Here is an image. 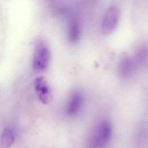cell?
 <instances>
[{
    "label": "cell",
    "instance_id": "1",
    "mask_svg": "<svg viewBox=\"0 0 148 148\" xmlns=\"http://www.w3.org/2000/svg\"><path fill=\"white\" fill-rule=\"evenodd\" d=\"M112 134V125L108 120L100 121L93 129L88 140V148H105Z\"/></svg>",
    "mask_w": 148,
    "mask_h": 148
},
{
    "label": "cell",
    "instance_id": "2",
    "mask_svg": "<svg viewBox=\"0 0 148 148\" xmlns=\"http://www.w3.org/2000/svg\"><path fill=\"white\" fill-rule=\"evenodd\" d=\"M50 60V52L48 46L42 40H38L35 45L33 68L38 72L45 71L49 66Z\"/></svg>",
    "mask_w": 148,
    "mask_h": 148
},
{
    "label": "cell",
    "instance_id": "3",
    "mask_svg": "<svg viewBox=\"0 0 148 148\" xmlns=\"http://www.w3.org/2000/svg\"><path fill=\"white\" fill-rule=\"evenodd\" d=\"M120 16V10L115 6L110 7L106 10L102 23V30L103 34L109 35L114 31L119 24Z\"/></svg>",
    "mask_w": 148,
    "mask_h": 148
},
{
    "label": "cell",
    "instance_id": "4",
    "mask_svg": "<svg viewBox=\"0 0 148 148\" xmlns=\"http://www.w3.org/2000/svg\"><path fill=\"white\" fill-rule=\"evenodd\" d=\"M35 90L39 99L44 104L49 103L53 98L51 88L43 76L38 77L34 82Z\"/></svg>",
    "mask_w": 148,
    "mask_h": 148
},
{
    "label": "cell",
    "instance_id": "5",
    "mask_svg": "<svg viewBox=\"0 0 148 148\" xmlns=\"http://www.w3.org/2000/svg\"><path fill=\"white\" fill-rule=\"evenodd\" d=\"M83 98L80 92L73 93L68 102L67 106V113L70 116L77 114L83 105Z\"/></svg>",
    "mask_w": 148,
    "mask_h": 148
},
{
    "label": "cell",
    "instance_id": "6",
    "mask_svg": "<svg viewBox=\"0 0 148 148\" xmlns=\"http://www.w3.org/2000/svg\"><path fill=\"white\" fill-rule=\"evenodd\" d=\"M80 36V27L79 23L74 20L69 26L68 31V38L71 42L75 43L77 42Z\"/></svg>",
    "mask_w": 148,
    "mask_h": 148
},
{
    "label": "cell",
    "instance_id": "7",
    "mask_svg": "<svg viewBox=\"0 0 148 148\" xmlns=\"http://www.w3.org/2000/svg\"><path fill=\"white\" fill-rule=\"evenodd\" d=\"M13 141L14 135L13 131L9 128H6L4 130L1 137V148H10L13 144Z\"/></svg>",
    "mask_w": 148,
    "mask_h": 148
},
{
    "label": "cell",
    "instance_id": "8",
    "mask_svg": "<svg viewBox=\"0 0 148 148\" xmlns=\"http://www.w3.org/2000/svg\"><path fill=\"white\" fill-rule=\"evenodd\" d=\"M121 70L123 73L126 75L131 71V63L128 59H125L123 61L121 64Z\"/></svg>",
    "mask_w": 148,
    "mask_h": 148
}]
</instances>
